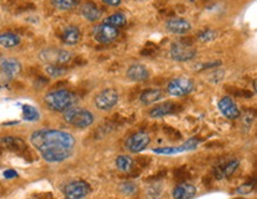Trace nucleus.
<instances>
[{"label":"nucleus","instance_id":"1","mask_svg":"<svg viewBox=\"0 0 257 199\" xmlns=\"http://www.w3.org/2000/svg\"><path fill=\"white\" fill-rule=\"evenodd\" d=\"M30 141L48 162H61L74 153L75 138L70 133L57 129H39L31 134Z\"/></svg>","mask_w":257,"mask_h":199},{"label":"nucleus","instance_id":"2","mask_svg":"<svg viewBox=\"0 0 257 199\" xmlns=\"http://www.w3.org/2000/svg\"><path fill=\"white\" fill-rule=\"evenodd\" d=\"M44 101L52 111L65 112L76 105L77 97L74 92L69 91L67 89H58V90L50 91L45 95Z\"/></svg>","mask_w":257,"mask_h":199},{"label":"nucleus","instance_id":"3","mask_svg":"<svg viewBox=\"0 0 257 199\" xmlns=\"http://www.w3.org/2000/svg\"><path fill=\"white\" fill-rule=\"evenodd\" d=\"M64 120L76 128H87L94 124V115L84 108L71 107L64 112Z\"/></svg>","mask_w":257,"mask_h":199},{"label":"nucleus","instance_id":"4","mask_svg":"<svg viewBox=\"0 0 257 199\" xmlns=\"http://www.w3.org/2000/svg\"><path fill=\"white\" fill-rule=\"evenodd\" d=\"M39 58H41V61L49 63V64L64 65L71 61L72 54L68 50L49 48L42 50L41 54H39Z\"/></svg>","mask_w":257,"mask_h":199},{"label":"nucleus","instance_id":"5","mask_svg":"<svg viewBox=\"0 0 257 199\" xmlns=\"http://www.w3.org/2000/svg\"><path fill=\"white\" fill-rule=\"evenodd\" d=\"M197 50L189 43L173 42L170 48V56L176 62H189L196 57Z\"/></svg>","mask_w":257,"mask_h":199},{"label":"nucleus","instance_id":"6","mask_svg":"<svg viewBox=\"0 0 257 199\" xmlns=\"http://www.w3.org/2000/svg\"><path fill=\"white\" fill-rule=\"evenodd\" d=\"M194 90V83L191 78L177 77L172 79L167 85V92L174 97L189 95Z\"/></svg>","mask_w":257,"mask_h":199},{"label":"nucleus","instance_id":"7","mask_svg":"<svg viewBox=\"0 0 257 199\" xmlns=\"http://www.w3.org/2000/svg\"><path fill=\"white\" fill-rule=\"evenodd\" d=\"M118 35H120L118 29L104 24V23L95 26L93 31L95 41L97 43H101V44H109V43L114 42L118 37Z\"/></svg>","mask_w":257,"mask_h":199},{"label":"nucleus","instance_id":"8","mask_svg":"<svg viewBox=\"0 0 257 199\" xmlns=\"http://www.w3.org/2000/svg\"><path fill=\"white\" fill-rule=\"evenodd\" d=\"M91 188L88 182L83 180H75L69 182L64 187V195L67 199H82L90 193Z\"/></svg>","mask_w":257,"mask_h":199},{"label":"nucleus","instance_id":"9","mask_svg":"<svg viewBox=\"0 0 257 199\" xmlns=\"http://www.w3.org/2000/svg\"><path fill=\"white\" fill-rule=\"evenodd\" d=\"M118 102V94L115 89L108 88L102 90L95 97V106L101 111H109L114 108Z\"/></svg>","mask_w":257,"mask_h":199},{"label":"nucleus","instance_id":"10","mask_svg":"<svg viewBox=\"0 0 257 199\" xmlns=\"http://www.w3.org/2000/svg\"><path fill=\"white\" fill-rule=\"evenodd\" d=\"M151 142V138L148 134L144 132L135 133V134L131 135L126 141V147L132 153H140V152L145 151L148 147Z\"/></svg>","mask_w":257,"mask_h":199},{"label":"nucleus","instance_id":"11","mask_svg":"<svg viewBox=\"0 0 257 199\" xmlns=\"http://www.w3.org/2000/svg\"><path fill=\"white\" fill-rule=\"evenodd\" d=\"M218 108L220 113H222L226 119H229V120H236V119H238L240 116V111L238 106H237L236 102L233 101V98L229 97V96H224V97L219 99Z\"/></svg>","mask_w":257,"mask_h":199},{"label":"nucleus","instance_id":"12","mask_svg":"<svg viewBox=\"0 0 257 199\" xmlns=\"http://www.w3.org/2000/svg\"><path fill=\"white\" fill-rule=\"evenodd\" d=\"M199 144V140L196 138L189 139L186 142H184L183 145L177 146V147H161L153 149L154 153L157 154H164V155H173L178 153H183V152H189L193 151L197 148V146Z\"/></svg>","mask_w":257,"mask_h":199},{"label":"nucleus","instance_id":"13","mask_svg":"<svg viewBox=\"0 0 257 199\" xmlns=\"http://www.w3.org/2000/svg\"><path fill=\"white\" fill-rule=\"evenodd\" d=\"M0 144L6 149L13 152V153H17L21 155L29 154L28 146H26L25 141L21 138L17 137H4L0 139Z\"/></svg>","mask_w":257,"mask_h":199},{"label":"nucleus","instance_id":"14","mask_svg":"<svg viewBox=\"0 0 257 199\" xmlns=\"http://www.w3.org/2000/svg\"><path fill=\"white\" fill-rule=\"evenodd\" d=\"M239 166V161L237 159H232V160L223 162L213 168V177L217 180H222V179H226L235 173L237 168Z\"/></svg>","mask_w":257,"mask_h":199},{"label":"nucleus","instance_id":"15","mask_svg":"<svg viewBox=\"0 0 257 199\" xmlns=\"http://www.w3.org/2000/svg\"><path fill=\"white\" fill-rule=\"evenodd\" d=\"M165 28L169 30L170 32L174 33V35H185L191 30V23L184 18H179V17H176V18H171L165 23Z\"/></svg>","mask_w":257,"mask_h":199},{"label":"nucleus","instance_id":"16","mask_svg":"<svg viewBox=\"0 0 257 199\" xmlns=\"http://www.w3.org/2000/svg\"><path fill=\"white\" fill-rule=\"evenodd\" d=\"M127 77L132 82H144L150 77V71L143 64H133L127 69Z\"/></svg>","mask_w":257,"mask_h":199},{"label":"nucleus","instance_id":"17","mask_svg":"<svg viewBox=\"0 0 257 199\" xmlns=\"http://www.w3.org/2000/svg\"><path fill=\"white\" fill-rule=\"evenodd\" d=\"M197 193V188L190 182H180L172 192L174 199H192Z\"/></svg>","mask_w":257,"mask_h":199},{"label":"nucleus","instance_id":"18","mask_svg":"<svg viewBox=\"0 0 257 199\" xmlns=\"http://www.w3.org/2000/svg\"><path fill=\"white\" fill-rule=\"evenodd\" d=\"M0 69L8 77L13 78L22 71V65L15 58H3L0 61Z\"/></svg>","mask_w":257,"mask_h":199},{"label":"nucleus","instance_id":"19","mask_svg":"<svg viewBox=\"0 0 257 199\" xmlns=\"http://www.w3.org/2000/svg\"><path fill=\"white\" fill-rule=\"evenodd\" d=\"M178 105L173 104V102H164V104L157 105L150 111V116L153 119H160L166 115H171L177 112Z\"/></svg>","mask_w":257,"mask_h":199},{"label":"nucleus","instance_id":"20","mask_svg":"<svg viewBox=\"0 0 257 199\" xmlns=\"http://www.w3.org/2000/svg\"><path fill=\"white\" fill-rule=\"evenodd\" d=\"M81 39V31L77 26L69 25L62 32V41L67 45H76Z\"/></svg>","mask_w":257,"mask_h":199},{"label":"nucleus","instance_id":"21","mask_svg":"<svg viewBox=\"0 0 257 199\" xmlns=\"http://www.w3.org/2000/svg\"><path fill=\"white\" fill-rule=\"evenodd\" d=\"M81 15L89 22H96L101 18L102 12L101 10L97 8V5L95 4V3L88 2L85 3L84 5H82Z\"/></svg>","mask_w":257,"mask_h":199},{"label":"nucleus","instance_id":"22","mask_svg":"<svg viewBox=\"0 0 257 199\" xmlns=\"http://www.w3.org/2000/svg\"><path fill=\"white\" fill-rule=\"evenodd\" d=\"M164 97V92L160 90V89H147L145 90L143 94L140 95V101L143 102L144 105H152L156 104L157 101H159Z\"/></svg>","mask_w":257,"mask_h":199},{"label":"nucleus","instance_id":"23","mask_svg":"<svg viewBox=\"0 0 257 199\" xmlns=\"http://www.w3.org/2000/svg\"><path fill=\"white\" fill-rule=\"evenodd\" d=\"M21 44V38L18 35L12 32H4L0 33V46L6 49L15 48Z\"/></svg>","mask_w":257,"mask_h":199},{"label":"nucleus","instance_id":"24","mask_svg":"<svg viewBox=\"0 0 257 199\" xmlns=\"http://www.w3.org/2000/svg\"><path fill=\"white\" fill-rule=\"evenodd\" d=\"M104 24L113 26V28L116 29H121L123 26H126L127 24V18L126 16L122 15V13H113V15L108 16L107 18L103 21Z\"/></svg>","mask_w":257,"mask_h":199},{"label":"nucleus","instance_id":"25","mask_svg":"<svg viewBox=\"0 0 257 199\" xmlns=\"http://www.w3.org/2000/svg\"><path fill=\"white\" fill-rule=\"evenodd\" d=\"M22 109H23V119H24L25 121H30V122L38 121L39 118H41V114H39L37 108H35L34 106L23 105Z\"/></svg>","mask_w":257,"mask_h":199},{"label":"nucleus","instance_id":"26","mask_svg":"<svg viewBox=\"0 0 257 199\" xmlns=\"http://www.w3.org/2000/svg\"><path fill=\"white\" fill-rule=\"evenodd\" d=\"M115 162H116V167L122 172H130L134 166L133 159L128 157V155H120V157L116 158Z\"/></svg>","mask_w":257,"mask_h":199},{"label":"nucleus","instance_id":"27","mask_svg":"<svg viewBox=\"0 0 257 199\" xmlns=\"http://www.w3.org/2000/svg\"><path fill=\"white\" fill-rule=\"evenodd\" d=\"M45 72H47L50 77L57 78V77H61V76L67 74V69H65L63 65L48 64L47 66H45Z\"/></svg>","mask_w":257,"mask_h":199},{"label":"nucleus","instance_id":"28","mask_svg":"<svg viewBox=\"0 0 257 199\" xmlns=\"http://www.w3.org/2000/svg\"><path fill=\"white\" fill-rule=\"evenodd\" d=\"M51 3L56 9L67 11V10L74 9L78 4V0H51Z\"/></svg>","mask_w":257,"mask_h":199},{"label":"nucleus","instance_id":"29","mask_svg":"<svg viewBox=\"0 0 257 199\" xmlns=\"http://www.w3.org/2000/svg\"><path fill=\"white\" fill-rule=\"evenodd\" d=\"M118 190L122 194H126V195H132L134 194L135 192L138 191V187L137 185L134 184V182L132 181H123L121 182L120 186H118Z\"/></svg>","mask_w":257,"mask_h":199},{"label":"nucleus","instance_id":"30","mask_svg":"<svg viewBox=\"0 0 257 199\" xmlns=\"http://www.w3.org/2000/svg\"><path fill=\"white\" fill-rule=\"evenodd\" d=\"M189 178H190V172L187 171V167L185 165L180 166L179 168H177V170L174 171V179H177L178 181L184 182Z\"/></svg>","mask_w":257,"mask_h":199},{"label":"nucleus","instance_id":"31","mask_svg":"<svg viewBox=\"0 0 257 199\" xmlns=\"http://www.w3.org/2000/svg\"><path fill=\"white\" fill-rule=\"evenodd\" d=\"M217 37V32L213 31V30H204V31L199 32L198 35V38L200 42H204V43H210L212 41H215Z\"/></svg>","mask_w":257,"mask_h":199},{"label":"nucleus","instance_id":"32","mask_svg":"<svg viewBox=\"0 0 257 199\" xmlns=\"http://www.w3.org/2000/svg\"><path fill=\"white\" fill-rule=\"evenodd\" d=\"M253 188H255V181L246 182V184L240 185V186L236 190V192L238 194H249L253 191Z\"/></svg>","mask_w":257,"mask_h":199},{"label":"nucleus","instance_id":"33","mask_svg":"<svg viewBox=\"0 0 257 199\" xmlns=\"http://www.w3.org/2000/svg\"><path fill=\"white\" fill-rule=\"evenodd\" d=\"M161 192H163V188H161L160 184H154V186L150 187V190H148V197L152 199H158L160 198Z\"/></svg>","mask_w":257,"mask_h":199},{"label":"nucleus","instance_id":"34","mask_svg":"<svg viewBox=\"0 0 257 199\" xmlns=\"http://www.w3.org/2000/svg\"><path fill=\"white\" fill-rule=\"evenodd\" d=\"M223 77H224V71L215 70L213 72H211V75L209 76V79H213V81H211V82L217 83V82H219Z\"/></svg>","mask_w":257,"mask_h":199},{"label":"nucleus","instance_id":"35","mask_svg":"<svg viewBox=\"0 0 257 199\" xmlns=\"http://www.w3.org/2000/svg\"><path fill=\"white\" fill-rule=\"evenodd\" d=\"M165 133H167V134H169L170 137H172V139H180L181 138L180 133L177 132L174 128L165 127Z\"/></svg>","mask_w":257,"mask_h":199},{"label":"nucleus","instance_id":"36","mask_svg":"<svg viewBox=\"0 0 257 199\" xmlns=\"http://www.w3.org/2000/svg\"><path fill=\"white\" fill-rule=\"evenodd\" d=\"M102 3L108 6H113V8H117L121 5L122 0H102Z\"/></svg>","mask_w":257,"mask_h":199},{"label":"nucleus","instance_id":"37","mask_svg":"<svg viewBox=\"0 0 257 199\" xmlns=\"http://www.w3.org/2000/svg\"><path fill=\"white\" fill-rule=\"evenodd\" d=\"M4 177L6 179H13V178H17L18 173L15 170H6L4 172Z\"/></svg>","mask_w":257,"mask_h":199},{"label":"nucleus","instance_id":"38","mask_svg":"<svg viewBox=\"0 0 257 199\" xmlns=\"http://www.w3.org/2000/svg\"><path fill=\"white\" fill-rule=\"evenodd\" d=\"M137 162H138V166H140V167H147L148 164H150V160H148L147 158L140 157V158L137 160Z\"/></svg>","mask_w":257,"mask_h":199},{"label":"nucleus","instance_id":"39","mask_svg":"<svg viewBox=\"0 0 257 199\" xmlns=\"http://www.w3.org/2000/svg\"><path fill=\"white\" fill-rule=\"evenodd\" d=\"M37 199H55L51 193H42L37 195Z\"/></svg>","mask_w":257,"mask_h":199},{"label":"nucleus","instance_id":"40","mask_svg":"<svg viewBox=\"0 0 257 199\" xmlns=\"http://www.w3.org/2000/svg\"><path fill=\"white\" fill-rule=\"evenodd\" d=\"M237 199H243V198H237Z\"/></svg>","mask_w":257,"mask_h":199}]
</instances>
